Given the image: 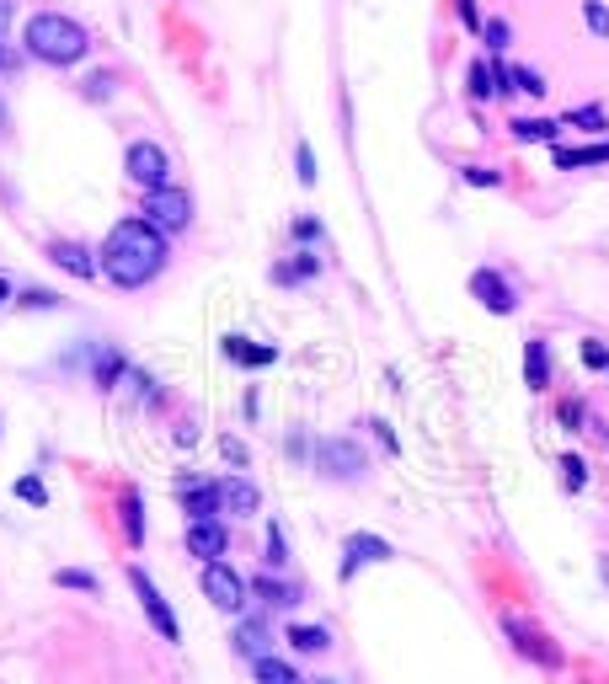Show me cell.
Returning <instances> with one entry per match:
<instances>
[{"label":"cell","instance_id":"obj_31","mask_svg":"<svg viewBox=\"0 0 609 684\" xmlns=\"http://www.w3.org/2000/svg\"><path fill=\"white\" fill-rule=\"evenodd\" d=\"M577 353H583L588 369H604V375H609V348H604L599 337H583V348H577Z\"/></svg>","mask_w":609,"mask_h":684},{"label":"cell","instance_id":"obj_36","mask_svg":"<svg viewBox=\"0 0 609 684\" xmlns=\"http://www.w3.org/2000/svg\"><path fill=\"white\" fill-rule=\"evenodd\" d=\"M294 241H305V246L321 241V220H316V214H300V220H294Z\"/></svg>","mask_w":609,"mask_h":684},{"label":"cell","instance_id":"obj_29","mask_svg":"<svg viewBox=\"0 0 609 684\" xmlns=\"http://www.w3.org/2000/svg\"><path fill=\"white\" fill-rule=\"evenodd\" d=\"M513 86L529 91V97H545V75L535 65H513Z\"/></svg>","mask_w":609,"mask_h":684},{"label":"cell","instance_id":"obj_5","mask_svg":"<svg viewBox=\"0 0 609 684\" xmlns=\"http://www.w3.org/2000/svg\"><path fill=\"white\" fill-rule=\"evenodd\" d=\"M203 594H209L214 610L241 615L246 599H252V583H246L236 567H225V562H203Z\"/></svg>","mask_w":609,"mask_h":684},{"label":"cell","instance_id":"obj_23","mask_svg":"<svg viewBox=\"0 0 609 684\" xmlns=\"http://www.w3.org/2000/svg\"><path fill=\"white\" fill-rule=\"evenodd\" d=\"M252 674H257V684H305V679L294 674V668H289L284 658H273V652H268V658H257V663H252Z\"/></svg>","mask_w":609,"mask_h":684},{"label":"cell","instance_id":"obj_32","mask_svg":"<svg viewBox=\"0 0 609 684\" xmlns=\"http://www.w3.org/2000/svg\"><path fill=\"white\" fill-rule=\"evenodd\" d=\"M481 38H487V49H492V54H503L513 33H508V22L497 17V22H481Z\"/></svg>","mask_w":609,"mask_h":684},{"label":"cell","instance_id":"obj_26","mask_svg":"<svg viewBox=\"0 0 609 684\" xmlns=\"http://www.w3.org/2000/svg\"><path fill=\"white\" fill-rule=\"evenodd\" d=\"M123 375H129V364H123V353H113V348H107V353H97V385H102V391H113V385H118Z\"/></svg>","mask_w":609,"mask_h":684},{"label":"cell","instance_id":"obj_1","mask_svg":"<svg viewBox=\"0 0 609 684\" xmlns=\"http://www.w3.org/2000/svg\"><path fill=\"white\" fill-rule=\"evenodd\" d=\"M102 278L113 289H145L155 273L166 268V230H155L145 214L134 220H118L102 241V257H97Z\"/></svg>","mask_w":609,"mask_h":684},{"label":"cell","instance_id":"obj_35","mask_svg":"<svg viewBox=\"0 0 609 684\" xmlns=\"http://www.w3.org/2000/svg\"><path fill=\"white\" fill-rule=\"evenodd\" d=\"M294 171H300V182H305V188L316 182V150H310V145L294 150Z\"/></svg>","mask_w":609,"mask_h":684},{"label":"cell","instance_id":"obj_34","mask_svg":"<svg viewBox=\"0 0 609 684\" xmlns=\"http://www.w3.org/2000/svg\"><path fill=\"white\" fill-rule=\"evenodd\" d=\"M17 497H22V503H33V508L49 503V492H43V481H38V476H22V481H17Z\"/></svg>","mask_w":609,"mask_h":684},{"label":"cell","instance_id":"obj_38","mask_svg":"<svg viewBox=\"0 0 609 684\" xmlns=\"http://www.w3.org/2000/svg\"><path fill=\"white\" fill-rule=\"evenodd\" d=\"M583 22H588V33H593V38H609V11H604V6H588V11H583Z\"/></svg>","mask_w":609,"mask_h":684},{"label":"cell","instance_id":"obj_30","mask_svg":"<svg viewBox=\"0 0 609 684\" xmlns=\"http://www.w3.org/2000/svg\"><path fill=\"white\" fill-rule=\"evenodd\" d=\"M289 562V540H284V524H268V567H284Z\"/></svg>","mask_w":609,"mask_h":684},{"label":"cell","instance_id":"obj_20","mask_svg":"<svg viewBox=\"0 0 609 684\" xmlns=\"http://www.w3.org/2000/svg\"><path fill=\"white\" fill-rule=\"evenodd\" d=\"M321 273V262H316V252H300V257H289V262H278L273 268V284H305V278H316Z\"/></svg>","mask_w":609,"mask_h":684},{"label":"cell","instance_id":"obj_37","mask_svg":"<svg viewBox=\"0 0 609 684\" xmlns=\"http://www.w3.org/2000/svg\"><path fill=\"white\" fill-rule=\"evenodd\" d=\"M54 583H59V588H86V594H97V578H91V572H70V567H65V572H54Z\"/></svg>","mask_w":609,"mask_h":684},{"label":"cell","instance_id":"obj_41","mask_svg":"<svg viewBox=\"0 0 609 684\" xmlns=\"http://www.w3.org/2000/svg\"><path fill=\"white\" fill-rule=\"evenodd\" d=\"M455 11H460V22L471 27V33H481V22H476V0H455Z\"/></svg>","mask_w":609,"mask_h":684},{"label":"cell","instance_id":"obj_17","mask_svg":"<svg viewBox=\"0 0 609 684\" xmlns=\"http://www.w3.org/2000/svg\"><path fill=\"white\" fill-rule=\"evenodd\" d=\"M252 594H257L262 604H273V610H289V604H300V588L284 583L278 572H262V578H252Z\"/></svg>","mask_w":609,"mask_h":684},{"label":"cell","instance_id":"obj_25","mask_svg":"<svg viewBox=\"0 0 609 684\" xmlns=\"http://www.w3.org/2000/svg\"><path fill=\"white\" fill-rule=\"evenodd\" d=\"M561 134V118H513V139H540V145H551Z\"/></svg>","mask_w":609,"mask_h":684},{"label":"cell","instance_id":"obj_6","mask_svg":"<svg viewBox=\"0 0 609 684\" xmlns=\"http://www.w3.org/2000/svg\"><path fill=\"white\" fill-rule=\"evenodd\" d=\"M129 583H134V594H139V604H145V615H150V626L166 636L171 647L182 642V626H177V615H171V604H166V594L150 583V572L145 567H129Z\"/></svg>","mask_w":609,"mask_h":684},{"label":"cell","instance_id":"obj_3","mask_svg":"<svg viewBox=\"0 0 609 684\" xmlns=\"http://www.w3.org/2000/svg\"><path fill=\"white\" fill-rule=\"evenodd\" d=\"M503 636L513 642V652H519L524 663H540V668H561V652H556V642L545 636L535 620L529 615H519V610H508L503 615Z\"/></svg>","mask_w":609,"mask_h":684},{"label":"cell","instance_id":"obj_16","mask_svg":"<svg viewBox=\"0 0 609 684\" xmlns=\"http://www.w3.org/2000/svg\"><path fill=\"white\" fill-rule=\"evenodd\" d=\"M556 166H561V171L609 166V139H593V145H556Z\"/></svg>","mask_w":609,"mask_h":684},{"label":"cell","instance_id":"obj_19","mask_svg":"<svg viewBox=\"0 0 609 684\" xmlns=\"http://www.w3.org/2000/svg\"><path fill=\"white\" fill-rule=\"evenodd\" d=\"M524 385L529 391H545L551 385V348L535 337V342H524Z\"/></svg>","mask_w":609,"mask_h":684},{"label":"cell","instance_id":"obj_11","mask_svg":"<svg viewBox=\"0 0 609 684\" xmlns=\"http://www.w3.org/2000/svg\"><path fill=\"white\" fill-rule=\"evenodd\" d=\"M369 562H390V546L380 535H348V546H342V583H353Z\"/></svg>","mask_w":609,"mask_h":684},{"label":"cell","instance_id":"obj_18","mask_svg":"<svg viewBox=\"0 0 609 684\" xmlns=\"http://www.w3.org/2000/svg\"><path fill=\"white\" fill-rule=\"evenodd\" d=\"M236 652H241V658H268V652H273V636H268V626H262V620L252 615V620H241V626H236Z\"/></svg>","mask_w":609,"mask_h":684},{"label":"cell","instance_id":"obj_12","mask_svg":"<svg viewBox=\"0 0 609 684\" xmlns=\"http://www.w3.org/2000/svg\"><path fill=\"white\" fill-rule=\"evenodd\" d=\"M182 508H187V519H214V513L225 508V487L220 481H193V476H182Z\"/></svg>","mask_w":609,"mask_h":684},{"label":"cell","instance_id":"obj_8","mask_svg":"<svg viewBox=\"0 0 609 684\" xmlns=\"http://www.w3.org/2000/svg\"><path fill=\"white\" fill-rule=\"evenodd\" d=\"M321 471L332 476V481H358V476L369 471V455L353 439H326L321 444Z\"/></svg>","mask_w":609,"mask_h":684},{"label":"cell","instance_id":"obj_39","mask_svg":"<svg viewBox=\"0 0 609 684\" xmlns=\"http://www.w3.org/2000/svg\"><path fill=\"white\" fill-rule=\"evenodd\" d=\"M465 182H471V188H503V171H481V166H471V171H465Z\"/></svg>","mask_w":609,"mask_h":684},{"label":"cell","instance_id":"obj_9","mask_svg":"<svg viewBox=\"0 0 609 684\" xmlns=\"http://www.w3.org/2000/svg\"><path fill=\"white\" fill-rule=\"evenodd\" d=\"M471 294L492 310V316H513V310H519V294H513V284H508L503 273H492V268H476V273H471Z\"/></svg>","mask_w":609,"mask_h":684},{"label":"cell","instance_id":"obj_2","mask_svg":"<svg viewBox=\"0 0 609 684\" xmlns=\"http://www.w3.org/2000/svg\"><path fill=\"white\" fill-rule=\"evenodd\" d=\"M22 43H27V54H33V59H43V65L70 70V65H81V59H86L91 33L75 17H65V11H38V17H27Z\"/></svg>","mask_w":609,"mask_h":684},{"label":"cell","instance_id":"obj_24","mask_svg":"<svg viewBox=\"0 0 609 684\" xmlns=\"http://www.w3.org/2000/svg\"><path fill=\"white\" fill-rule=\"evenodd\" d=\"M257 503H262V492L252 487V481H225V508L230 513H241V519H246V513H257Z\"/></svg>","mask_w":609,"mask_h":684},{"label":"cell","instance_id":"obj_22","mask_svg":"<svg viewBox=\"0 0 609 684\" xmlns=\"http://www.w3.org/2000/svg\"><path fill=\"white\" fill-rule=\"evenodd\" d=\"M561 123H572V129H588V134H604L609 129V113L599 102H588V107H567V113H561Z\"/></svg>","mask_w":609,"mask_h":684},{"label":"cell","instance_id":"obj_4","mask_svg":"<svg viewBox=\"0 0 609 684\" xmlns=\"http://www.w3.org/2000/svg\"><path fill=\"white\" fill-rule=\"evenodd\" d=\"M139 214L155 225V230H166V236H177V230L193 225V198H187L182 188H145V204H139Z\"/></svg>","mask_w":609,"mask_h":684},{"label":"cell","instance_id":"obj_40","mask_svg":"<svg viewBox=\"0 0 609 684\" xmlns=\"http://www.w3.org/2000/svg\"><path fill=\"white\" fill-rule=\"evenodd\" d=\"M107 91H113V75H107V70H102V75H91V81H86V97H91V102H102Z\"/></svg>","mask_w":609,"mask_h":684},{"label":"cell","instance_id":"obj_27","mask_svg":"<svg viewBox=\"0 0 609 684\" xmlns=\"http://www.w3.org/2000/svg\"><path fill=\"white\" fill-rule=\"evenodd\" d=\"M471 97H476V102H492V97H497V81H492V59H476V65H471Z\"/></svg>","mask_w":609,"mask_h":684},{"label":"cell","instance_id":"obj_14","mask_svg":"<svg viewBox=\"0 0 609 684\" xmlns=\"http://www.w3.org/2000/svg\"><path fill=\"white\" fill-rule=\"evenodd\" d=\"M225 359L230 364H241V369H268L278 359V348H268V342H252V337H236L230 332L225 337Z\"/></svg>","mask_w":609,"mask_h":684},{"label":"cell","instance_id":"obj_21","mask_svg":"<svg viewBox=\"0 0 609 684\" xmlns=\"http://www.w3.org/2000/svg\"><path fill=\"white\" fill-rule=\"evenodd\" d=\"M289 647L316 658V652H332V631L326 626H289Z\"/></svg>","mask_w":609,"mask_h":684},{"label":"cell","instance_id":"obj_15","mask_svg":"<svg viewBox=\"0 0 609 684\" xmlns=\"http://www.w3.org/2000/svg\"><path fill=\"white\" fill-rule=\"evenodd\" d=\"M118 519H123V540H129V546H145V497H139V487L118 492Z\"/></svg>","mask_w":609,"mask_h":684},{"label":"cell","instance_id":"obj_45","mask_svg":"<svg viewBox=\"0 0 609 684\" xmlns=\"http://www.w3.org/2000/svg\"><path fill=\"white\" fill-rule=\"evenodd\" d=\"M0 70H6V49H0Z\"/></svg>","mask_w":609,"mask_h":684},{"label":"cell","instance_id":"obj_28","mask_svg":"<svg viewBox=\"0 0 609 684\" xmlns=\"http://www.w3.org/2000/svg\"><path fill=\"white\" fill-rule=\"evenodd\" d=\"M561 476H567V492H583V487H588V465H583V455H561Z\"/></svg>","mask_w":609,"mask_h":684},{"label":"cell","instance_id":"obj_44","mask_svg":"<svg viewBox=\"0 0 609 684\" xmlns=\"http://www.w3.org/2000/svg\"><path fill=\"white\" fill-rule=\"evenodd\" d=\"M11 300V284H6V278H0V305H6Z\"/></svg>","mask_w":609,"mask_h":684},{"label":"cell","instance_id":"obj_33","mask_svg":"<svg viewBox=\"0 0 609 684\" xmlns=\"http://www.w3.org/2000/svg\"><path fill=\"white\" fill-rule=\"evenodd\" d=\"M17 300H22V310H59V294H49V289H22Z\"/></svg>","mask_w":609,"mask_h":684},{"label":"cell","instance_id":"obj_43","mask_svg":"<svg viewBox=\"0 0 609 684\" xmlns=\"http://www.w3.org/2000/svg\"><path fill=\"white\" fill-rule=\"evenodd\" d=\"M561 423L577 428V423H583V407H577V401H567V407H561Z\"/></svg>","mask_w":609,"mask_h":684},{"label":"cell","instance_id":"obj_42","mask_svg":"<svg viewBox=\"0 0 609 684\" xmlns=\"http://www.w3.org/2000/svg\"><path fill=\"white\" fill-rule=\"evenodd\" d=\"M220 449H225V460H230V465H246V444H236V439H225Z\"/></svg>","mask_w":609,"mask_h":684},{"label":"cell","instance_id":"obj_7","mask_svg":"<svg viewBox=\"0 0 609 684\" xmlns=\"http://www.w3.org/2000/svg\"><path fill=\"white\" fill-rule=\"evenodd\" d=\"M123 171H129L139 188H166L171 161H166V150L155 145V139H139V145H129V155H123Z\"/></svg>","mask_w":609,"mask_h":684},{"label":"cell","instance_id":"obj_10","mask_svg":"<svg viewBox=\"0 0 609 684\" xmlns=\"http://www.w3.org/2000/svg\"><path fill=\"white\" fill-rule=\"evenodd\" d=\"M187 551H193L198 562H225L230 530H225L220 519H193V524H187Z\"/></svg>","mask_w":609,"mask_h":684},{"label":"cell","instance_id":"obj_13","mask_svg":"<svg viewBox=\"0 0 609 684\" xmlns=\"http://www.w3.org/2000/svg\"><path fill=\"white\" fill-rule=\"evenodd\" d=\"M49 262H54V268H65L70 278H81V284H91V278L102 273L97 257H91L81 241H49Z\"/></svg>","mask_w":609,"mask_h":684}]
</instances>
